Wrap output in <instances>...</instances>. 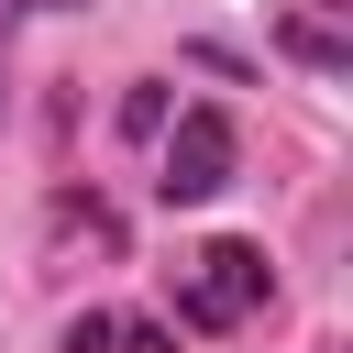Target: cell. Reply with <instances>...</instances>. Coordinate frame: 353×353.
Here are the masks:
<instances>
[{"mask_svg":"<svg viewBox=\"0 0 353 353\" xmlns=\"http://www.w3.org/2000/svg\"><path fill=\"white\" fill-rule=\"evenodd\" d=\"M154 188H165L176 210H188V199H221V188H232V121H221V110H176Z\"/></svg>","mask_w":353,"mask_h":353,"instance_id":"cell-2","label":"cell"},{"mask_svg":"<svg viewBox=\"0 0 353 353\" xmlns=\"http://www.w3.org/2000/svg\"><path fill=\"white\" fill-rule=\"evenodd\" d=\"M33 11H77V0H0V44H11V33L33 22Z\"/></svg>","mask_w":353,"mask_h":353,"instance_id":"cell-5","label":"cell"},{"mask_svg":"<svg viewBox=\"0 0 353 353\" xmlns=\"http://www.w3.org/2000/svg\"><path fill=\"white\" fill-rule=\"evenodd\" d=\"M66 353H176L154 320H121V309H77L66 320Z\"/></svg>","mask_w":353,"mask_h":353,"instance_id":"cell-3","label":"cell"},{"mask_svg":"<svg viewBox=\"0 0 353 353\" xmlns=\"http://www.w3.org/2000/svg\"><path fill=\"white\" fill-rule=\"evenodd\" d=\"M121 132H165V88H154V77H143V88L121 99Z\"/></svg>","mask_w":353,"mask_h":353,"instance_id":"cell-4","label":"cell"},{"mask_svg":"<svg viewBox=\"0 0 353 353\" xmlns=\"http://www.w3.org/2000/svg\"><path fill=\"white\" fill-rule=\"evenodd\" d=\"M265 243H199V254H176V276H165V298H176V320L188 331H243L254 309H265Z\"/></svg>","mask_w":353,"mask_h":353,"instance_id":"cell-1","label":"cell"}]
</instances>
